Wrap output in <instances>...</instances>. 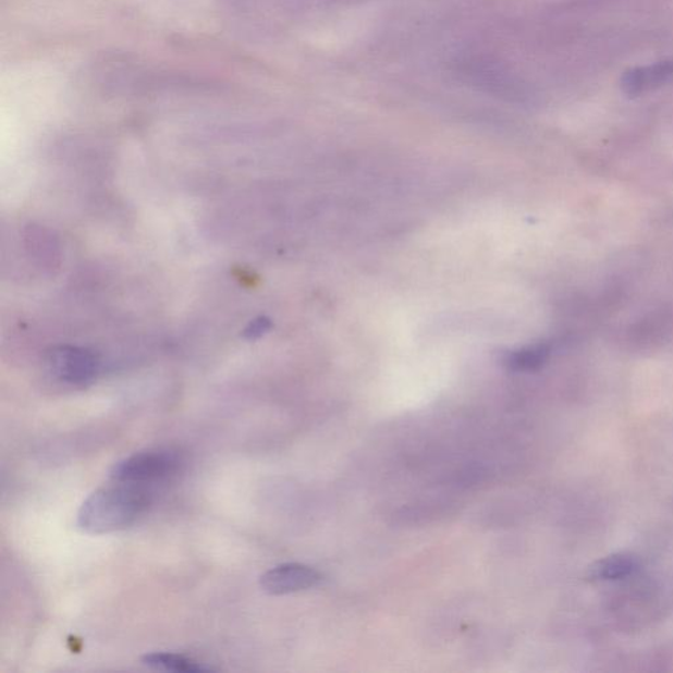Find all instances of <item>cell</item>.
Wrapping results in <instances>:
<instances>
[{
    "label": "cell",
    "instance_id": "2",
    "mask_svg": "<svg viewBox=\"0 0 673 673\" xmlns=\"http://www.w3.org/2000/svg\"><path fill=\"white\" fill-rule=\"evenodd\" d=\"M184 467V456L175 449L156 448L126 456L113 465L110 479L124 485L150 487L175 478Z\"/></svg>",
    "mask_w": 673,
    "mask_h": 673
},
{
    "label": "cell",
    "instance_id": "3",
    "mask_svg": "<svg viewBox=\"0 0 673 673\" xmlns=\"http://www.w3.org/2000/svg\"><path fill=\"white\" fill-rule=\"evenodd\" d=\"M320 580L321 575L313 567L301 563H285L260 576L259 584L266 594L282 596L314 588Z\"/></svg>",
    "mask_w": 673,
    "mask_h": 673
},
{
    "label": "cell",
    "instance_id": "5",
    "mask_svg": "<svg viewBox=\"0 0 673 673\" xmlns=\"http://www.w3.org/2000/svg\"><path fill=\"white\" fill-rule=\"evenodd\" d=\"M142 662L148 669L167 672L182 673H205L213 671L212 666L198 662L193 658L181 656L174 652H150L145 653Z\"/></svg>",
    "mask_w": 673,
    "mask_h": 673
},
{
    "label": "cell",
    "instance_id": "1",
    "mask_svg": "<svg viewBox=\"0 0 673 673\" xmlns=\"http://www.w3.org/2000/svg\"><path fill=\"white\" fill-rule=\"evenodd\" d=\"M151 493L148 487L115 482L88 497L78 512L77 525L87 535H108L136 523L148 511Z\"/></svg>",
    "mask_w": 673,
    "mask_h": 673
},
{
    "label": "cell",
    "instance_id": "7",
    "mask_svg": "<svg viewBox=\"0 0 673 673\" xmlns=\"http://www.w3.org/2000/svg\"><path fill=\"white\" fill-rule=\"evenodd\" d=\"M543 360V352L542 351H529V352H519L513 354L510 358V367L512 370H531V368H536L541 365Z\"/></svg>",
    "mask_w": 673,
    "mask_h": 673
},
{
    "label": "cell",
    "instance_id": "6",
    "mask_svg": "<svg viewBox=\"0 0 673 673\" xmlns=\"http://www.w3.org/2000/svg\"><path fill=\"white\" fill-rule=\"evenodd\" d=\"M637 559L632 555L619 554L602 559L589 571V577L597 580H617L634 573Z\"/></svg>",
    "mask_w": 673,
    "mask_h": 673
},
{
    "label": "cell",
    "instance_id": "4",
    "mask_svg": "<svg viewBox=\"0 0 673 673\" xmlns=\"http://www.w3.org/2000/svg\"><path fill=\"white\" fill-rule=\"evenodd\" d=\"M673 79V61L653 63L650 66L635 68L622 78V88L628 95H639L660 87Z\"/></svg>",
    "mask_w": 673,
    "mask_h": 673
}]
</instances>
